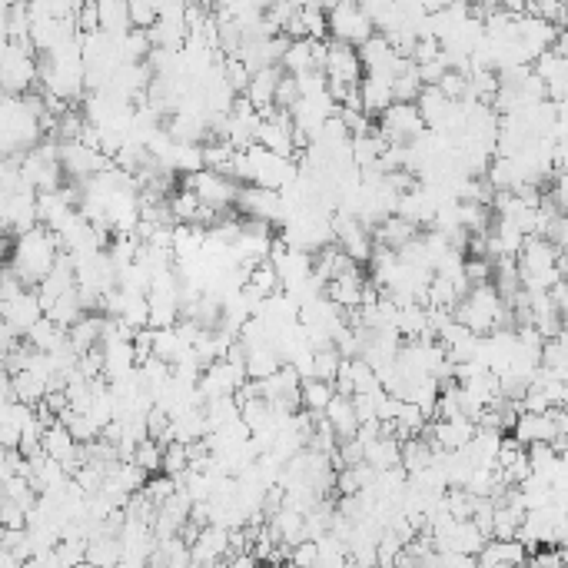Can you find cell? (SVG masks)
<instances>
[{
  "instance_id": "cell-24",
  "label": "cell",
  "mask_w": 568,
  "mask_h": 568,
  "mask_svg": "<svg viewBox=\"0 0 568 568\" xmlns=\"http://www.w3.org/2000/svg\"><path fill=\"white\" fill-rule=\"evenodd\" d=\"M495 568H529V565H495Z\"/></svg>"
},
{
  "instance_id": "cell-10",
  "label": "cell",
  "mask_w": 568,
  "mask_h": 568,
  "mask_svg": "<svg viewBox=\"0 0 568 568\" xmlns=\"http://www.w3.org/2000/svg\"><path fill=\"white\" fill-rule=\"evenodd\" d=\"M356 94H359V110H363L369 120H376L379 113L392 103V80L366 74L363 80H359Z\"/></svg>"
},
{
  "instance_id": "cell-17",
  "label": "cell",
  "mask_w": 568,
  "mask_h": 568,
  "mask_svg": "<svg viewBox=\"0 0 568 568\" xmlns=\"http://www.w3.org/2000/svg\"><path fill=\"white\" fill-rule=\"evenodd\" d=\"M133 466L143 469L147 475H157L160 472V462H163V446L160 442H153V439H143L137 449H133Z\"/></svg>"
},
{
  "instance_id": "cell-6",
  "label": "cell",
  "mask_w": 568,
  "mask_h": 568,
  "mask_svg": "<svg viewBox=\"0 0 568 568\" xmlns=\"http://www.w3.org/2000/svg\"><path fill=\"white\" fill-rule=\"evenodd\" d=\"M223 559H230V529H223V525H203V529H196V539L190 542L193 568Z\"/></svg>"
},
{
  "instance_id": "cell-8",
  "label": "cell",
  "mask_w": 568,
  "mask_h": 568,
  "mask_svg": "<svg viewBox=\"0 0 568 568\" xmlns=\"http://www.w3.org/2000/svg\"><path fill=\"white\" fill-rule=\"evenodd\" d=\"M363 273H359V266L356 270H349L343 276H336V280H329L326 289H323V296L333 303L336 309H343V313H356L359 303H363Z\"/></svg>"
},
{
  "instance_id": "cell-1",
  "label": "cell",
  "mask_w": 568,
  "mask_h": 568,
  "mask_svg": "<svg viewBox=\"0 0 568 568\" xmlns=\"http://www.w3.org/2000/svg\"><path fill=\"white\" fill-rule=\"evenodd\" d=\"M60 253L64 250H60L57 236L50 230H44V226H34V230L20 233L14 240V250H10L7 266L24 286H37L50 270H54Z\"/></svg>"
},
{
  "instance_id": "cell-7",
  "label": "cell",
  "mask_w": 568,
  "mask_h": 568,
  "mask_svg": "<svg viewBox=\"0 0 568 568\" xmlns=\"http://www.w3.org/2000/svg\"><path fill=\"white\" fill-rule=\"evenodd\" d=\"M40 316H44V309H40V299L34 289H24V293H17L14 299L0 303V323H4L14 336H24Z\"/></svg>"
},
{
  "instance_id": "cell-26",
  "label": "cell",
  "mask_w": 568,
  "mask_h": 568,
  "mask_svg": "<svg viewBox=\"0 0 568 568\" xmlns=\"http://www.w3.org/2000/svg\"><path fill=\"white\" fill-rule=\"evenodd\" d=\"M0 499H4V485H0Z\"/></svg>"
},
{
  "instance_id": "cell-20",
  "label": "cell",
  "mask_w": 568,
  "mask_h": 568,
  "mask_svg": "<svg viewBox=\"0 0 568 568\" xmlns=\"http://www.w3.org/2000/svg\"><path fill=\"white\" fill-rule=\"evenodd\" d=\"M127 14H130L133 30H150L157 24L160 10H157V4H150V0H137V4H127Z\"/></svg>"
},
{
  "instance_id": "cell-11",
  "label": "cell",
  "mask_w": 568,
  "mask_h": 568,
  "mask_svg": "<svg viewBox=\"0 0 568 568\" xmlns=\"http://www.w3.org/2000/svg\"><path fill=\"white\" fill-rule=\"evenodd\" d=\"M283 70L280 67H263L250 74V84H246V100H250V107L256 113H266L273 110V100H276V84H280Z\"/></svg>"
},
{
  "instance_id": "cell-5",
  "label": "cell",
  "mask_w": 568,
  "mask_h": 568,
  "mask_svg": "<svg viewBox=\"0 0 568 568\" xmlns=\"http://www.w3.org/2000/svg\"><path fill=\"white\" fill-rule=\"evenodd\" d=\"M323 74H326V84H336V87H359V80H363V64H359L356 47L339 44V40H329V37H326Z\"/></svg>"
},
{
  "instance_id": "cell-16",
  "label": "cell",
  "mask_w": 568,
  "mask_h": 568,
  "mask_svg": "<svg viewBox=\"0 0 568 568\" xmlns=\"http://www.w3.org/2000/svg\"><path fill=\"white\" fill-rule=\"evenodd\" d=\"M160 469L170 475V479H180L183 472H190V452L183 442H167L163 446V462H160Z\"/></svg>"
},
{
  "instance_id": "cell-22",
  "label": "cell",
  "mask_w": 568,
  "mask_h": 568,
  "mask_svg": "<svg viewBox=\"0 0 568 568\" xmlns=\"http://www.w3.org/2000/svg\"><path fill=\"white\" fill-rule=\"evenodd\" d=\"M316 559H319V542L303 539L299 545H293V549H289V559L286 562L293 565V568H313Z\"/></svg>"
},
{
  "instance_id": "cell-13",
  "label": "cell",
  "mask_w": 568,
  "mask_h": 568,
  "mask_svg": "<svg viewBox=\"0 0 568 568\" xmlns=\"http://www.w3.org/2000/svg\"><path fill=\"white\" fill-rule=\"evenodd\" d=\"M399 446H402V442L396 436H376L363 449V462H366V466H373L376 472L396 469L399 466Z\"/></svg>"
},
{
  "instance_id": "cell-15",
  "label": "cell",
  "mask_w": 568,
  "mask_h": 568,
  "mask_svg": "<svg viewBox=\"0 0 568 568\" xmlns=\"http://www.w3.org/2000/svg\"><path fill=\"white\" fill-rule=\"evenodd\" d=\"M336 396L333 382H323V379H303L299 382V406L309 416H323V409L329 406V399Z\"/></svg>"
},
{
  "instance_id": "cell-12",
  "label": "cell",
  "mask_w": 568,
  "mask_h": 568,
  "mask_svg": "<svg viewBox=\"0 0 568 568\" xmlns=\"http://www.w3.org/2000/svg\"><path fill=\"white\" fill-rule=\"evenodd\" d=\"M323 422L336 432L339 442L353 439V436H356V426H359V422H356V412H353V399H349V396H339V392H336V396L329 399V406L323 409Z\"/></svg>"
},
{
  "instance_id": "cell-4",
  "label": "cell",
  "mask_w": 568,
  "mask_h": 568,
  "mask_svg": "<svg viewBox=\"0 0 568 568\" xmlns=\"http://www.w3.org/2000/svg\"><path fill=\"white\" fill-rule=\"evenodd\" d=\"M183 187L200 200V206H210L216 213L230 210L236 200V190H240L233 180H226L220 173H210V170H196L190 177H183Z\"/></svg>"
},
{
  "instance_id": "cell-14",
  "label": "cell",
  "mask_w": 568,
  "mask_h": 568,
  "mask_svg": "<svg viewBox=\"0 0 568 568\" xmlns=\"http://www.w3.org/2000/svg\"><path fill=\"white\" fill-rule=\"evenodd\" d=\"M97 27L100 34H107L113 40H120L130 27V14H127V4H113V0H103V4H97Z\"/></svg>"
},
{
  "instance_id": "cell-3",
  "label": "cell",
  "mask_w": 568,
  "mask_h": 568,
  "mask_svg": "<svg viewBox=\"0 0 568 568\" xmlns=\"http://www.w3.org/2000/svg\"><path fill=\"white\" fill-rule=\"evenodd\" d=\"M379 133L386 143H412L426 133V123H422L416 103H389L386 110L379 113Z\"/></svg>"
},
{
  "instance_id": "cell-21",
  "label": "cell",
  "mask_w": 568,
  "mask_h": 568,
  "mask_svg": "<svg viewBox=\"0 0 568 568\" xmlns=\"http://www.w3.org/2000/svg\"><path fill=\"white\" fill-rule=\"evenodd\" d=\"M0 529L24 532L27 529V509H20V505L10 502V499H0Z\"/></svg>"
},
{
  "instance_id": "cell-23",
  "label": "cell",
  "mask_w": 568,
  "mask_h": 568,
  "mask_svg": "<svg viewBox=\"0 0 568 568\" xmlns=\"http://www.w3.org/2000/svg\"><path fill=\"white\" fill-rule=\"evenodd\" d=\"M525 565L529 568H565V552L542 545V549H535L529 559H525Z\"/></svg>"
},
{
  "instance_id": "cell-25",
  "label": "cell",
  "mask_w": 568,
  "mask_h": 568,
  "mask_svg": "<svg viewBox=\"0 0 568 568\" xmlns=\"http://www.w3.org/2000/svg\"><path fill=\"white\" fill-rule=\"evenodd\" d=\"M74 568H90V565H87V562H80V565H74Z\"/></svg>"
},
{
  "instance_id": "cell-9",
  "label": "cell",
  "mask_w": 568,
  "mask_h": 568,
  "mask_svg": "<svg viewBox=\"0 0 568 568\" xmlns=\"http://www.w3.org/2000/svg\"><path fill=\"white\" fill-rule=\"evenodd\" d=\"M512 439L519 442L522 449H529V446H549L552 439H559V432H555L549 412H542V416L519 412V419H515L512 426Z\"/></svg>"
},
{
  "instance_id": "cell-19",
  "label": "cell",
  "mask_w": 568,
  "mask_h": 568,
  "mask_svg": "<svg viewBox=\"0 0 568 568\" xmlns=\"http://www.w3.org/2000/svg\"><path fill=\"white\" fill-rule=\"evenodd\" d=\"M173 492H177V482H173L170 475H147V482H143V489H140L143 499L153 502L157 509L170 499Z\"/></svg>"
},
{
  "instance_id": "cell-18",
  "label": "cell",
  "mask_w": 568,
  "mask_h": 568,
  "mask_svg": "<svg viewBox=\"0 0 568 568\" xmlns=\"http://www.w3.org/2000/svg\"><path fill=\"white\" fill-rule=\"evenodd\" d=\"M339 363H343V356L336 353V346L313 349V379L333 382V379H336V373H339Z\"/></svg>"
},
{
  "instance_id": "cell-2",
  "label": "cell",
  "mask_w": 568,
  "mask_h": 568,
  "mask_svg": "<svg viewBox=\"0 0 568 568\" xmlns=\"http://www.w3.org/2000/svg\"><path fill=\"white\" fill-rule=\"evenodd\" d=\"M326 30H329V40H339V44H349V47L366 44V40L376 34L359 4H329Z\"/></svg>"
}]
</instances>
